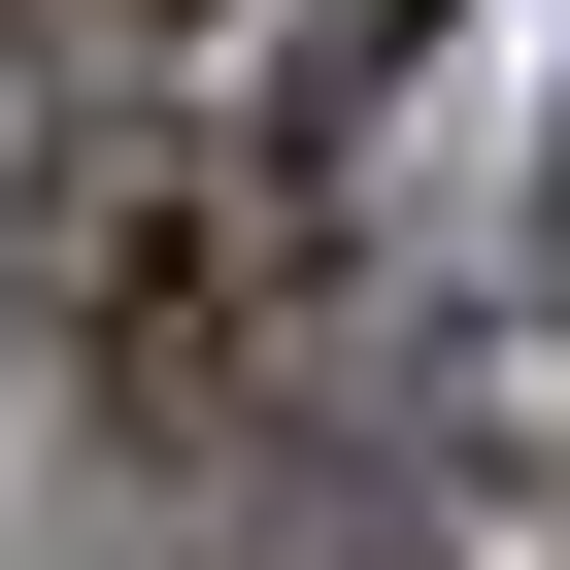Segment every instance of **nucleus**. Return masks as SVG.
<instances>
[{
	"mask_svg": "<svg viewBox=\"0 0 570 570\" xmlns=\"http://www.w3.org/2000/svg\"><path fill=\"white\" fill-rule=\"evenodd\" d=\"M35 336L101 436H235L303 370V168L268 135H68L35 168Z\"/></svg>",
	"mask_w": 570,
	"mask_h": 570,
	"instance_id": "obj_1",
	"label": "nucleus"
},
{
	"mask_svg": "<svg viewBox=\"0 0 570 570\" xmlns=\"http://www.w3.org/2000/svg\"><path fill=\"white\" fill-rule=\"evenodd\" d=\"M436 68V0H303V68H268V168H370V101Z\"/></svg>",
	"mask_w": 570,
	"mask_h": 570,
	"instance_id": "obj_2",
	"label": "nucleus"
},
{
	"mask_svg": "<svg viewBox=\"0 0 570 570\" xmlns=\"http://www.w3.org/2000/svg\"><path fill=\"white\" fill-rule=\"evenodd\" d=\"M35 35H101V68H135V35H202V0H35Z\"/></svg>",
	"mask_w": 570,
	"mask_h": 570,
	"instance_id": "obj_3",
	"label": "nucleus"
}]
</instances>
